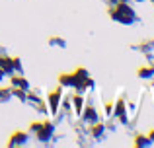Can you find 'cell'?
<instances>
[{"label":"cell","mask_w":154,"mask_h":148,"mask_svg":"<svg viewBox=\"0 0 154 148\" xmlns=\"http://www.w3.org/2000/svg\"><path fill=\"white\" fill-rule=\"evenodd\" d=\"M113 113V105L111 103H105V115H111Z\"/></svg>","instance_id":"obj_18"},{"label":"cell","mask_w":154,"mask_h":148,"mask_svg":"<svg viewBox=\"0 0 154 148\" xmlns=\"http://www.w3.org/2000/svg\"><path fill=\"white\" fill-rule=\"evenodd\" d=\"M107 2H109V4H117V0H107Z\"/></svg>","instance_id":"obj_21"},{"label":"cell","mask_w":154,"mask_h":148,"mask_svg":"<svg viewBox=\"0 0 154 148\" xmlns=\"http://www.w3.org/2000/svg\"><path fill=\"white\" fill-rule=\"evenodd\" d=\"M109 16H111V20L123 23V26H129V23H133L137 20L135 10H133L127 2H117V4H113V8L109 10Z\"/></svg>","instance_id":"obj_1"},{"label":"cell","mask_w":154,"mask_h":148,"mask_svg":"<svg viewBox=\"0 0 154 148\" xmlns=\"http://www.w3.org/2000/svg\"><path fill=\"white\" fill-rule=\"evenodd\" d=\"M26 142H27V133H23V131H16V133L10 137V142H8V144H10V146H20V144H26Z\"/></svg>","instance_id":"obj_5"},{"label":"cell","mask_w":154,"mask_h":148,"mask_svg":"<svg viewBox=\"0 0 154 148\" xmlns=\"http://www.w3.org/2000/svg\"><path fill=\"white\" fill-rule=\"evenodd\" d=\"M12 88H22V90H27V88H29V82H27L23 76L16 74V76H12Z\"/></svg>","instance_id":"obj_7"},{"label":"cell","mask_w":154,"mask_h":148,"mask_svg":"<svg viewBox=\"0 0 154 148\" xmlns=\"http://www.w3.org/2000/svg\"><path fill=\"white\" fill-rule=\"evenodd\" d=\"M152 4H154V0H152Z\"/></svg>","instance_id":"obj_24"},{"label":"cell","mask_w":154,"mask_h":148,"mask_svg":"<svg viewBox=\"0 0 154 148\" xmlns=\"http://www.w3.org/2000/svg\"><path fill=\"white\" fill-rule=\"evenodd\" d=\"M41 123H43V121H33V123L29 125V131H33V133H35V131H37L39 127H41Z\"/></svg>","instance_id":"obj_16"},{"label":"cell","mask_w":154,"mask_h":148,"mask_svg":"<svg viewBox=\"0 0 154 148\" xmlns=\"http://www.w3.org/2000/svg\"><path fill=\"white\" fill-rule=\"evenodd\" d=\"M135 144L137 146H148V144H150V138L143 137V134H137V137H135Z\"/></svg>","instance_id":"obj_12"},{"label":"cell","mask_w":154,"mask_h":148,"mask_svg":"<svg viewBox=\"0 0 154 148\" xmlns=\"http://www.w3.org/2000/svg\"><path fill=\"white\" fill-rule=\"evenodd\" d=\"M154 74V68H139V76L140 78H150Z\"/></svg>","instance_id":"obj_13"},{"label":"cell","mask_w":154,"mask_h":148,"mask_svg":"<svg viewBox=\"0 0 154 148\" xmlns=\"http://www.w3.org/2000/svg\"><path fill=\"white\" fill-rule=\"evenodd\" d=\"M49 43L53 47H64V39H60V37H51Z\"/></svg>","instance_id":"obj_15"},{"label":"cell","mask_w":154,"mask_h":148,"mask_svg":"<svg viewBox=\"0 0 154 148\" xmlns=\"http://www.w3.org/2000/svg\"><path fill=\"white\" fill-rule=\"evenodd\" d=\"M60 98H63V86L53 90L49 94V105H51V113H57L59 111V103H60Z\"/></svg>","instance_id":"obj_3"},{"label":"cell","mask_w":154,"mask_h":148,"mask_svg":"<svg viewBox=\"0 0 154 148\" xmlns=\"http://www.w3.org/2000/svg\"><path fill=\"white\" fill-rule=\"evenodd\" d=\"M148 138H150V142H154V131H150V134H148Z\"/></svg>","instance_id":"obj_19"},{"label":"cell","mask_w":154,"mask_h":148,"mask_svg":"<svg viewBox=\"0 0 154 148\" xmlns=\"http://www.w3.org/2000/svg\"><path fill=\"white\" fill-rule=\"evenodd\" d=\"M10 95H12V90L0 88V101H6V99H10Z\"/></svg>","instance_id":"obj_14"},{"label":"cell","mask_w":154,"mask_h":148,"mask_svg":"<svg viewBox=\"0 0 154 148\" xmlns=\"http://www.w3.org/2000/svg\"><path fill=\"white\" fill-rule=\"evenodd\" d=\"M117 2H127V0H117Z\"/></svg>","instance_id":"obj_22"},{"label":"cell","mask_w":154,"mask_h":148,"mask_svg":"<svg viewBox=\"0 0 154 148\" xmlns=\"http://www.w3.org/2000/svg\"><path fill=\"white\" fill-rule=\"evenodd\" d=\"M137 2H143V0H137Z\"/></svg>","instance_id":"obj_23"},{"label":"cell","mask_w":154,"mask_h":148,"mask_svg":"<svg viewBox=\"0 0 154 148\" xmlns=\"http://www.w3.org/2000/svg\"><path fill=\"white\" fill-rule=\"evenodd\" d=\"M14 61V70H22V62H20V59H12Z\"/></svg>","instance_id":"obj_17"},{"label":"cell","mask_w":154,"mask_h":148,"mask_svg":"<svg viewBox=\"0 0 154 148\" xmlns=\"http://www.w3.org/2000/svg\"><path fill=\"white\" fill-rule=\"evenodd\" d=\"M74 74H60L59 76V84L60 86H66V88H74Z\"/></svg>","instance_id":"obj_9"},{"label":"cell","mask_w":154,"mask_h":148,"mask_svg":"<svg viewBox=\"0 0 154 148\" xmlns=\"http://www.w3.org/2000/svg\"><path fill=\"white\" fill-rule=\"evenodd\" d=\"M53 131H55L53 123H51V121H43L41 127L35 131V137H37L39 142H45V140H49V138L53 137Z\"/></svg>","instance_id":"obj_2"},{"label":"cell","mask_w":154,"mask_h":148,"mask_svg":"<svg viewBox=\"0 0 154 148\" xmlns=\"http://www.w3.org/2000/svg\"><path fill=\"white\" fill-rule=\"evenodd\" d=\"M4 74H6V72H4V70H2V68H0V80H2V78H4Z\"/></svg>","instance_id":"obj_20"},{"label":"cell","mask_w":154,"mask_h":148,"mask_svg":"<svg viewBox=\"0 0 154 148\" xmlns=\"http://www.w3.org/2000/svg\"><path fill=\"white\" fill-rule=\"evenodd\" d=\"M0 68L6 74H12L14 72V61H12L10 57H0Z\"/></svg>","instance_id":"obj_6"},{"label":"cell","mask_w":154,"mask_h":148,"mask_svg":"<svg viewBox=\"0 0 154 148\" xmlns=\"http://www.w3.org/2000/svg\"><path fill=\"white\" fill-rule=\"evenodd\" d=\"M80 117H82L84 121H88V123H96V121H98V113H96V109L92 105H84Z\"/></svg>","instance_id":"obj_4"},{"label":"cell","mask_w":154,"mask_h":148,"mask_svg":"<svg viewBox=\"0 0 154 148\" xmlns=\"http://www.w3.org/2000/svg\"><path fill=\"white\" fill-rule=\"evenodd\" d=\"M72 103H74L76 115H80V113H82V109H84V98L80 94H74V95H72Z\"/></svg>","instance_id":"obj_11"},{"label":"cell","mask_w":154,"mask_h":148,"mask_svg":"<svg viewBox=\"0 0 154 148\" xmlns=\"http://www.w3.org/2000/svg\"><path fill=\"white\" fill-rule=\"evenodd\" d=\"M103 133H105V125L103 123H92V137L94 138H102L103 137Z\"/></svg>","instance_id":"obj_10"},{"label":"cell","mask_w":154,"mask_h":148,"mask_svg":"<svg viewBox=\"0 0 154 148\" xmlns=\"http://www.w3.org/2000/svg\"><path fill=\"white\" fill-rule=\"evenodd\" d=\"M115 115L119 117V121H121V123L127 121V115H125V101H123V98H121L119 101L115 103Z\"/></svg>","instance_id":"obj_8"}]
</instances>
